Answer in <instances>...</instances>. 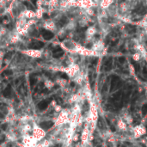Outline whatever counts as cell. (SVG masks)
<instances>
[{"label":"cell","instance_id":"8992f818","mask_svg":"<svg viewBox=\"0 0 147 147\" xmlns=\"http://www.w3.org/2000/svg\"><path fill=\"white\" fill-rule=\"evenodd\" d=\"M33 134H34V137L35 139L40 140V139H41V138L44 136V132H43L40 128H39V127H35V128L34 129Z\"/></svg>","mask_w":147,"mask_h":147},{"label":"cell","instance_id":"ac0fdd59","mask_svg":"<svg viewBox=\"0 0 147 147\" xmlns=\"http://www.w3.org/2000/svg\"><path fill=\"white\" fill-rule=\"evenodd\" d=\"M23 3H24L26 6H28V9H34V8H33V6H32L28 2H24Z\"/></svg>","mask_w":147,"mask_h":147},{"label":"cell","instance_id":"7a4b0ae2","mask_svg":"<svg viewBox=\"0 0 147 147\" xmlns=\"http://www.w3.org/2000/svg\"><path fill=\"white\" fill-rule=\"evenodd\" d=\"M109 17L112 18V17H118L119 16V10H118V6L115 3H112L108 9H105Z\"/></svg>","mask_w":147,"mask_h":147},{"label":"cell","instance_id":"9c48e42d","mask_svg":"<svg viewBox=\"0 0 147 147\" xmlns=\"http://www.w3.org/2000/svg\"><path fill=\"white\" fill-rule=\"evenodd\" d=\"M48 103H49V100L41 101V102L39 103L38 107H39V109H40V110H43V109H45L48 106Z\"/></svg>","mask_w":147,"mask_h":147},{"label":"cell","instance_id":"44dd1931","mask_svg":"<svg viewBox=\"0 0 147 147\" xmlns=\"http://www.w3.org/2000/svg\"><path fill=\"white\" fill-rule=\"evenodd\" d=\"M146 4H147V0H146Z\"/></svg>","mask_w":147,"mask_h":147},{"label":"cell","instance_id":"4fadbf2b","mask_svg":"<svg viewBox=\"0 0 147 147\" xmlns=\"http://www.w3.org/2000/svg\"><path fill=\"white\" fill-rule=\"evenodd\" d=\"M53 57L54 58H59L60 56H62V54H63V52H62V50L61 49H55L54 51H53Z\"/></svg>","mask_w":147,"mask_h":147},{"label":"cell","instance_id":"52a82bcc","mask_svg":"<svg viewBox=\"0 0 147 147\" xmlns=\"http://www.w3.org/2000/svg\"><path fill=\"white\" fill-rule=\"evenodd\" d=\"M44 46V44L40 41H33L31 44H29L28 47L32 48V49H39L40 47H42Z\"/></svg>","mask_w":147,"mask_h":147},{"label":"cell","instance_id":"277c9868","mask_svg":"<svg viewBox=\"0 0 147 147\" xmlns=\"http://www.w3.org/2000/svg\"><path fill=\"white\" fill-rule=\"evenodd\" d=\"M63 46L70 50V51H73V52H76L77 53V50H78V44H77L74 40H65L64 43H63Z\"/></svg>","mask_w":147,"mask_h":147},{"label":"cell","instance_id":"d6986e66","mask_svg":"<svg viewBox=\"0 0 147 147\" xmlns=\"http://www.w3.org/2000/svg\"><path fill=\"white\" fill-rule=\"evenodd\" d=\"M6 127H7V126H6V125H5V124H4V125H3V126H2V128H3V130H4V129H5V128H6Z\"/></svg>","mask_w":147,"mask_h":147},{"label":"cell","instance_id":"2e32d148","mask_svg":"<svg viewBox=\"0 0 147 147\" xmlns=\"http://www.w3.org/2000/svg\"><path fill=\"white\" fill-rule=\"evenodd\" d=\"M142 113H143V115H144L147 114V104H146V105H144V106H143V108H142Z\"/></svg>","mask_w":147,"mask_h":147},{"label":"cell","instance_id":"6da1fadb","mask_svg":"<svg viewBox=\"0 0 147 147\" xmlns=\"http://www.w3.org/2000/svg\"><path fill=\"white\" fill-rule=\"evenodd\" d=\"M91 49L94 52L95 56H102L105 53V44L102 40H97L93 43Z\"/></svg>","mask_w":147,"mask_h":147},{"label":"cell","instance_id":"3957f363","mask_svg":"<svg viewBox=\"0 0 147 147\" xmlns=\"http://www.w3.org/2000/svg\"><path fill=\"white\" fill-rule=\"evenodd\" d=\"M118 10H119V15H125V14L130 13V11L132 9H131V7H130L129 3L127 1H124V2H121L119 4Z\"/></svg>","mask_w":147,"mask_h":147},{"label":"cell","instance_id":"30bf717a","mask_svg":"<svg viewBox=\"0 0 147 147\" xmlns=\"http://www.w3.org/2000/svg\"><path fill=\"white\" fill-rule=\"evenodd\" d=\"M53 125V123L52 121H43L40 123V127L45 129H48V128L52 127Z\"/></svg>","mask_w":147,"mask_h":147},{"label":"cell","instance_id":"e0dca14e","mask_svg":"<svg viewBox=\"0 0 147 147\" xmlns=\"http://www.w3.org/2000/svg\"><path fill=\"white\" fill-rule=\"evenodd\" d=\"M12 54H13V52H9V53H7L6 55H5V59H10L11 56H12Z\"/></svg>","mask_w":147,"mask_h":147},{"label":"cell","instance_id":"7c38bea8","mask_svg":"<svg viewBox=\"0 0 147 147\" xmlns=\"http://www.w3.org/2000/svg\"><path fill=\"white\" fill-rule=\"evenodd\" d=\"M141 59H143V57H142V55H141L139 52H136L135 53L133 54V59H134V61L139 62V61H140Z\"/></svg>","mask_w":147,"mask_h":147},{"label":"cell","instance_id":"ba28073f","mask_svg":"<svg viewBox=\"0 0 147 147\" xmlns=\"http://www.w3.org/2000/svg\"><path fill=\"white\" fill-rule=\"evenodd\" d=\"M42 36L44 37L45 40H50L53 38V34H52V32H50L49 30H42Z\"/></svg>","mask_w":147,"mask_h":147},{"label":"cell","instance_id":"5b68a950","mask_svg":"<svg viewBox=\"0 0 147 147\" xmlns=\"http://www.w3.org/2000/svg\"><path fill=\"white\" fill-rule=\"evenodd\" d=\"M112 3H114V0H100L98 6L101 7L103 9H108Z\"/></svg>","mask_w":147,"mask_h":147},{"label":"cell","instance_id":"9a60e30c","mask_svg":"<svg viewBox=\"0 0 147 147\" xmlns=\"http://www.w3.org/2000/svg\"><path fill=\"white\" fill-rule=\"evenodd\" d=\"M13 72H12V71H10V70H6V71H3V75H6V76H10L11 74H12Z\"/></svg>","mask_w":147,"mask_h":147},{"label":"cell","instance_id":"8fae6325","mask_svg":"<svg viewBox=\"0 0 147 147\" xmlns=\"http://www.w3.org/2000/svg\"><path fill=\"white\" fill-rule=\"evenodd\" d=\"M11 93H12L11 86H10V85H8V86L5 88L4 91H3V96H4L5 97H9V96H11Z\"/></svg>","mask_w":147,"mask_h":147},{"label":"cell","instance_id":"5bb4252c","mask_svg":"<svg viewBox=\"0 0 147 147\" xmlns=\"http://www.w3.org/2000/svg\"><path fill=\"white\" fill-rule=\"evenodd\" d=\"M36 78L34 77H30V85L31 87H33L35 84H36Z\"/></svg>","mask_w":147,"mask_h":147},{"label":"cell","instance_id":"ffe728a7","mask_svg":"<svg viewBox=\"0 0 147 147\" xmlns=\"http://www.w3.org/2000/svg\"><path fill=\"white\" fill-rule=\"evenodd\" d=\"M31 2L34 3H36V0H31Z\"/></svg>","mask_w":147,"mask_h":147}]
</instances>
